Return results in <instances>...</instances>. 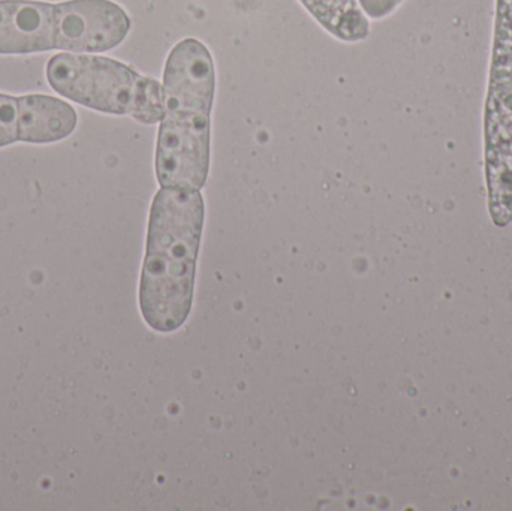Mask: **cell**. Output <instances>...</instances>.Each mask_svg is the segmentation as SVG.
<instances>
[{"label":"cell","mask_w":512,"mask_h":511,"mask_svg":"<svg viewBox=\"0 0 512 511\" xmlns=\"http://www.w3.org/2000/svg\"><path fill=\"white\" fill-rule=\"evenodd\" d=\"M215 63L194 38L176 44L164 71V116L156 144V177L162 188L200 191L210 170V114Z\"/></svg>","instance_id":"cell-1"},{"label":"cell","mask_w":512,"mask_h":511,"mask_svg":"<svg viewBox=\"0 0 512 511\" xmlns=\"http://www.w3.org/2000/svg\"><path fill=\"white\" fill-rule=\"evenodd\" d=\"M487 207L498 228L512 224V0H496L484 104Z\"/></svg>","instance_id":"cell-4"},{"label":"cell","mask_w":512,"mask_h":511,"mask_svg":"<svg viewBox=\"0 0 512 511\" xmlns=\"http://www.w3.org/2000/svg\"><path fill=\"white\" fill-rule=\"evenodd\" d=\"M129 30L128 14L111 0H66L54 5V44L63 53L113 50Z\"/></svg>","instance_id":"cell-5"},{"label":"cell","mask_w":512,"mask_h":511,"mask_svg":"<svg viewBox=\"0 0 512 511\" xmlns=\"http://www.w3.org/2000/svg\"><path fill=\"white\" fill-rule=\"evenodd\" d=\"M325 30L346 42L369 35L370 24L357 0H300Z\"/></svg>","instance_id":"cell-8"},{"label":"cell","mask_w":512,"mask_h":511,"mask_svg":"<svg viewBox=\"0 0 512 511\" xmlns=\"http://www.w3.org/2000/svg\"><path fill=\"white\" fill-rule=\"evenodd\" d=\"M54 5L35 0H0V54L54 50Z\"/></svg>","instance_id":"cell-6"},{"label":"cell","mask_w":512,"mask_h":511,"mask_svg":"<svg viewBox=\"0 0 512 511\" xmlns=\"http://www.w3.org/2000/svg\"><path fill=\"white\" fill-rule=\"evenodd\" d=\"M77 113L62 99L47 95L18 98V140L45 144L63 140L74 132Z\"/></svg>","instance_id":"cell-7"},{"label":"cell","mask_w":512,"mask_h":511,"mask_svg":"<svg viewBox=\"0 0 512 511\" xmlns=\"http://www.w3.org/2000/svg\"><path fill=\"white\" fill-rule=\"evenodd\" d=\"M204 227L200 191L161 188L150 210L140 308L156 332L171 333L188 320Z\"/></svg>","instance_id":"cell-2"},{"label":"cell","mask_w":512,"mask_h":511,"mask_svg":"<svg viewBox=\"0 0 512 511\" xmlns=\"http://www.w3.org/2000/svg\"><path fill=\"white\" fill-rule=\"evenodd\" d=\"M403 0H358L364 14L370 18H384L394 11Z\"/></svg>","instance_id":"cell-10"},{"label":"cell","mask_w":512,"mask_h":511,"mask_svg":"<svg viewBox=\"0 0 512 511\" xmlns=\"http://www.w3.org/2000/svg\"><path fill=\"white\" fill-rule=\"evenodd\" d=\"M48 84L63 98L101 113L155 125L164 116V89L131 66L93 54L60 53L47 65Z\"/></svg>","instance_id":"cell-3"},{"label":"cell","mask_w":512,"mask_h":511,"mask_svg":"<svg viewBox=\"0 0 512 511\" xmlns=\"http://www.w3.org/2000/svg\"><path fill=\"white\" fill-rule=\"evenodd\" d=\"M18 141V98L0 93V147Z\"/></svg>","instance_id":"cell-9"}]
</instances>
